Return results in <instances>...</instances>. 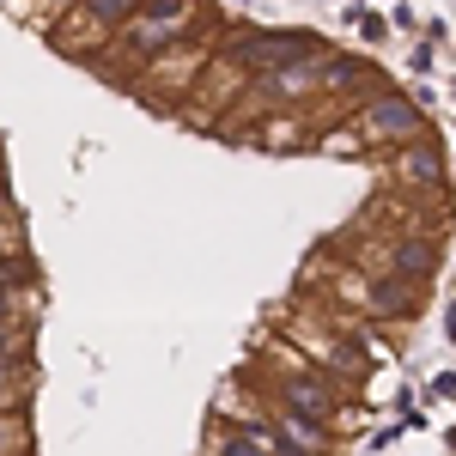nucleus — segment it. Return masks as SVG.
Returning a JSON list of instances; mask_svg holds the SVG:
<instances>
[{
  "instance_id": "obj_7",
  "label": "nucleus",
  "mask_w": 456,
  "mask_h": 456,
  "mask_svg": "<svg viewBox=\"0 0 456 456\" xmlns=\"http://www.w3.org/2000/svg\"><path fill=\"white\" fill-rule=\"evenodd\" d=\"M432 268H438V244H432V232H402V238L389 244V274H395V281L426 286Z\"/></svg>"
},
{
  "instance_id": "obj_3",
  "label": "nucleus",
  "mask_w": 456,
  "mask_h": 456,
  "mask_svg": "<svg viewBox=\"0 0 456 456\" xmlns=\"http://www.w3.org/2000/svg\"><path fill=\"white\" fill-rule=\"evenodd\" d=\"M353 134L365 146H414L426 141L432 128H426V116L414 98H402V92H378V98H365L359 110V122H353Z\"/></svg>"
},
{
  "instance_id": "obj_5",
  "label": "nucleus",
  "mask_w": 456,
  "mask_h": 456,
  "mask_svg": "<svg viewBox=\"0 0 456 456\" xmlns=\"http://www.w3.org/2000/svg\"><path fill=\"white\" fill-rule=\"evenodd\" d=\"M359 305H365L371 316H384V322H402V316L420 311V286L384 274V281H365V286H359Z\"/></svg>"
},
{
  "instance_id": "obj_11",
  "label": "nucleus",
  "mask_w": 456,
  "mask_h": 456,
  "mask_svg": "<svg viewBox=\"0 0 456 456\" xmlns=\"http://www.w3.org/2000/svg\"><path fill=\"white\" fill-rule=\"evenodd\" d=\"M86 6V19H98L104 31H122L134 12H141V0H79Z\"/></svg>"
},
{
  "instance_id": "obj_10",
  "label": "nucleus",
  "mask_w": 456,
  "mask_h": 456,
  "mask_svg": "<svg viewBox=\"0 0 456 456\" xmlns=\"http://www.w3.org/2000/svg\"><path fill=\"white\" fill-rule=\"evenodd\" d=\"M0 456H37L31 414H0Z\"/></svg>"
},
{
  "instance_id": "obj_4",
  "label": "nucleus",
  "mask_w": 456,
  "mask_h": 456,
  "mask_svg": "<svg viewBox=\"0 0 456 456\" xmlns=\"http://www.w3.org/2000/svg\"><path fill=\"white\" fill-rule=\"evenodd\" d=\"M322 92H341V98H378L389 92V79L371 61H359V55H335L329 49V61H322Z\"/></svg>"
},
{
  "instance_id": "obj_2",
  "label": "nucleus",
  "mask_w": 456,
  "mask_h": 456,
  "mask_svg": "<svg viewBox=\"0 0 456 456\" xmlns=\"http://www.w3.org/2000/svg\"><path fill=\"white\" fill-rule=\"evenodd\" d=\"M189 25H195V0H141V12L116 31V43L134 49L141 61H152L176 43H189Z\"/></svg>"
},
{
  "instance_id": "obj_1",
  "label": "nucleus",
  "mask_w": 456,
  "mask_h": 456,
  "mask_svg": "<svg viewBox=\"0 0 456 456\" xmlns=\"http://www.w3.org/2000/svg\"><path fill=\"white\" fill-rule=\"evenodd\" d=\"M316 49H329V43H316L311 31H232V43L219 49V61L238 68L244 79H256V73L292 68V61H305Z\"/></svg>"
},
{
  "instance_id": "obj_13",
  "label": "nucleus",
  "mask_w": 456,
  "mask_h": 456,
  "mask_svg": "<svg viewBox=\"0 0 456 456\" xmlns=\"http://www.w3.org/2000/svg\"><path fill=\"white\" fill-rule=\"evenodd\" d=\"M353 25H359V31L371 37V43H378V37H384V19H378V12H365V6H359V12H353Z\"/></svg>"
},
{
  "instance_id": "obj_12",
  "label": "nucleus",
  "mask_w": 456,
  "mask_h": 456,
  "mask_svg": "<svg viewBox=\"0 0 456 456\" xmlns=\"http://www.w3.org/2000/svg\"><path fill=\"white\" fill-rule=\"evenodd\" d=\"M37 322H0V353H31Z\"/></svg>"
},
{
  "instance_id": "obj_6",
  "label": "nucleus",
  "mask_w": 456,
  "mask_h": 456,
  "mask_svg": "<svg viewBox=\"0 0 456 456\" xmlns=\"http://www.w3.org/2000/svg\"><path fill=\"white\" fill-rule=\"evenodd\" d=\"M389 171H395V183H408V189H444V152L432 141H414L389 159Z\"/></svg>"
},
{
  "instance_id": "obj_9",
  "label": "nucleus",
  "mask_w": 456,
  "mask_h": 456,
  "mask_svg": "<svg viewBox=\"0 0 456 456\" xmlns=\"http://www.w3.org/2000/svg\"><path fill=\"white\" fill-rule=\"evenodd\" d=\"M43 316V286H0V322H37Z\"/></svg>"
},
{
  "instance_id": "obj_14",
  "label": "nucleus",
  "mask_w": 456,
  "mask_h": 456,
  "mask_svg": "<svg viewBox=\"0 0 456 456\" xmlns=\"http://www.w3.org/2000/svg\"><path fill=\"white\" fill-rule=\"evenodd\" d=\"M0 219H12V201H6V183H0Z\"/></svg>"
},
{
  "instance_id": "obj_8",
  "label": "nucleus",
  "mask_w": 456,
  "mask_h": 456,
  "mask_svg": "<svg viewBox=\"0 0 456 456\" xmlns=\"http://www.w3.org/2000/svg\"><path fill=\"white\" fill-rule=\"evenodd\" d=\"M37 395V359L31 353H0V414H31Z\"/></svg>"
}]
</instances>
